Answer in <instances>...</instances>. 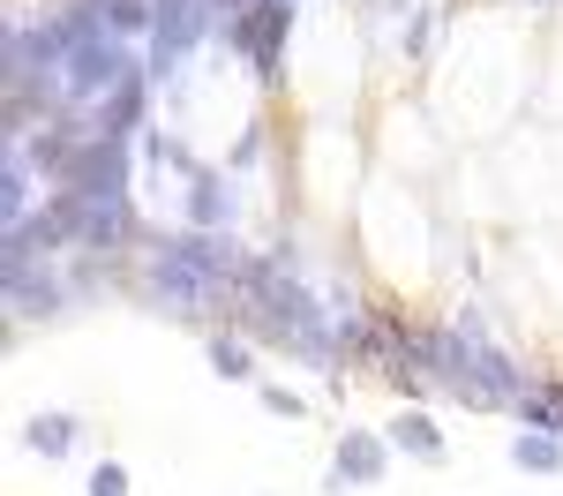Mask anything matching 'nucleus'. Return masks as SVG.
Returning <instances> with one entry per match:
<instances>
[{"instance_id": "1", "label": "nucleus", "mask_w": 563, "mask_h": 496, "mask_svg": "<svg viewBox=\"0 0 563 496\" xmlns=\"http://www.w3.org/2000/svg\"><path fill=\"white\" fill-rule=\"evenodd\" d=\"M390 474V437H368V429H346V444L331 459V482L323 489H376Z\"/></svg>"}, {"instance_id": "2", "label": "nucleus", "mask_w": 563, "mask_h": 496, "mask_svg": "<svg viewBox=\"0 0 563 496\" xmlns=\"http://www.w3.org/2000/svg\"><path fill=\"white\" fill-rule=\"evenodd\" d=\"M390 451H406V459H421V466H443L451 444H443V429L429 421V406H406V414H390Z\"/></svg>"}, {"instance_id": "3", "label": "nucleus", "mask_w": 563, "mask_h": 496, "mask_svg": "<svg viewBox=\"0 0 563 496\" xmlns=\"http://www.w3.org/2000/svg\"><path fill=\"white\" fill-rule=\"evenodd\" d=\"M511 421L519 429H541V437H563V376H533L519 399H511Z\"/></svg>"}, {"instance_id": "4", "label": "nucleus", "mask_w": 563, "mask_h": 496, "mask_svg": "<svg viewBox=\"0 0 563 496\" xmlns=\"http://www.w3.org/2000/svg\"><path fill=\"white\" fill-rule=\"evenodd\" d=\"M511 466H519V474H563V437L519 429V437H511Z\"/></svg>"}, {"instance_id": "5", "label": "nucleus", "mask_w": 563, "mask_h": 496, "mask_svg": "<svg viewBox=\"0 0 563 496\" xmlns=\"http://www.w3.org/2000/svg\"><path fill=\"white\" fill-rule=\"evenodd\" d=\"M23 444L38 451V459H68V451H76V414H31Z\"/></svg>"}, {"instance_id": "6", "label": "nucleus", "mask_w": 563, "mask_h": 496, "mask_svg": "<svg viewBox=\"0 0 563 496\" xmlns=\"http://www.w3.org/2000/svg\"><path fill=\"white\" fill-rule=\"evenodd\" d=\"M211 368L225 376V384H249V376H256V368H249V346H241V339H211Z\"/></svg>"}, {"instance_id": "7", "label": "nucleus", "mask_w": 563, "mask_h": 496, "mask_svg": "<svg viewBox=\"0 0 563 496\" xmlns=\"http://www.w3.org/2000/svg\"><path fill=\"white\" fill-rule=\"evenodd\" d=\"M90 496H129V466L121 459H98L90 466Z\"/></svg>"}, {"instance_id": "8", "label": "nucleus", "mask_w": 563, "mask_h": 496, "mask_svg": "<svg viewBox=\"0 0 563 496\" xmlns=\"http://www.w3.org/2000/svg\"><path fill=\"white\" fill-rule=\"evenodd\" d=\"M263 406L286 414V421H301V414H308V399H301V392H286V384H263Z\"/></svg>"}, {"instance_id": "9", "label": "nucleus", "mask_w": 563, "mask_h": 496, "mask_svg": "<svg viewBox=\"0 0 563 496\" xmlns=\"http://www.w3.org/2000/svg\"><path fill=\"white\" fill-rule=\"evenodd\" d=\"M533 8H556V0H533Z\"/></svg>"}]
</instances>
